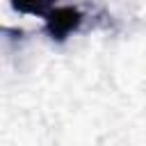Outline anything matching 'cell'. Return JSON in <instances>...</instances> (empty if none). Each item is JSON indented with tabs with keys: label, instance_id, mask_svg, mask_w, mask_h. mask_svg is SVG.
<instances>
[{
	"label": "cell",
	"instance_id": "6da1fadb",
	"mask_svg": "<svg viewBox=\"0 0 146 146\" xmlns=\"http://www.w3.org/2000/svg\"><path fill=\"white\" fill-rule=\"evenodd\" d=\"M43 21H46V32L52 41L62 43L66 41L73 32L80 30L84 16L78 7H71V5H50L43 14Z\"/></svg>",
	"mask_w": 146,
	"mask_h": 146
}]
</instances>
